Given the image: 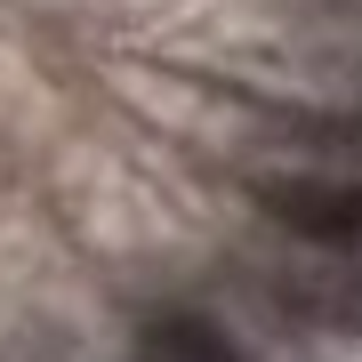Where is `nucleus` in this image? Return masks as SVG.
I'll return each mask as SVG.
<instances>
[{"mask_svg":"<svg viewBox=\"0 0 362 362\" xmlns=\"http://www.w3.org/2000/svg\"><path fill=\"white\" fill-rule=\"evenodd\" d=\"M266 298L290 322L362 330V242H306L298 258H274L266 266Z\"/></svg>","mask_w":362,"mask_h":362,"instance_id":"1","label":"nucleus"},{"mask_svg":"<svg viewBox=\"0 0 362 362\" xmlns=\"http://www.w3.org/2000/svg\"><path fill=\"white\" fill-rule=\"evenodd\" d=\"M258 202L306 242H362V177L290 169V177H258Z\"/></svg>","mask_w":362,"mask_h":362,"instance_id":"2","label":"nucleus"},{"mask_svg":"<svg viewBox=\"0 0 362 362\" xmlns=\"http://www.w3.org/2000/svg\"><path fill=\"white\" fill-rule=\"evenodd\" d=\"M137 362H242V346L202 314H161V322H145Z\"/></svg>","mask_w":362,"mask_h":362,"instance_id":"3","label":"nucleus"}]
</instances>
